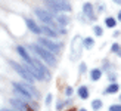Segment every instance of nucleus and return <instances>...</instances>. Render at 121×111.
<instances>
[{"instance_id":"0eeeda50","label":"nucleus","mask_w":121,"mask_h":111,"mask_svg":"<svg viewBox=\"0 0 121 111\" xmlns=\"http://www.w3.org/2000/svg\"><path fill=\"white\" fill-rule=\"evenodd\" d=\"M12 86H13V90H15V93H16V95H19V96L22 98L24 101H30V99H31V95H30L28 92H27L25 89L22 88V86H21V83H16V82H13V83H12Z\"/></svg>"},{"instance_id":"6ab92c4d","label":"nucleus","mask_w":121,"mask_h":111,"mask_svg":"<svg viewBox=\"0 0 121 111\" xmlns=\"http://www.w3.org/2000/svg\"><path fill=\"white\" fill-rule=\"evenodd\" d=\"M92 108H93L95 111L100 110V108H102V101H100V99H95V101L92 102Z\"/></svg>"},{"instance_id":"4468645a","label":"nucleus","mask_w":121,"mask_h":111,"mask_svg":"<svg viewBox=\"0 0 121 111\" xmlns=\"http://www.w3.org/2000/svg\"><path fill=\"white\" fill-rule=\"evenodd\" d=\"M21 86H22V88L25 89L31 96H39V92L35 90V88H33V86H30V84H27V83H21Z\"/></svg>"},{"instance_id":"39448f33","label":"nucleus","mask_w":121,"mask_h":111,"mask_svg":"<svg viewBox=\"0 0 121 111\" xmlns=\"http://www.w3.org/2000/svg\"><path fill=\"white\" fill-rule=\"evenodd\" d=\"M83 40L80 36H75L72 39V43H71V59L72 61H77L78 58L81 56V49H83Z\"/></svg>"},{"instance_id":"473e14b6","label":"nucleus","mask_w":121,"mask_h":111,"mask_svg":"<svg viewBox=\"0 0 121 111\" xmlns=\"http://www.w3.org/2000/svg\"><path fill=\"white\" fill-rule=\"evenodd\" d=\"M120 101H121V96H120Z\"/></svg>"},{"instance_id":"a211bd4d","label":"nucleus","mask_w":121,"mask_h":111,"mask_svg":"<svg viewBox=\"0 0 121 111\" xmlns=\"http://www.w3.org/2000/svg\"><path fill=\"white\" fill-rule=\"evenodd\" d=\"M105 25L109 27V28H114L117 25V21L114 19V18H106V19H105Z\"/></svg>"},{"instance_id":"4be33fe9","label":"nucleus","mask_w":121,"mask_h":111,"mask_svg":"<svg viewBox=\"0 0 121 111\" xmlns=\"http://www.w3.org/2000/svg\"><path fill=\"white\" fill-rule=\"evenodd\" d=\"M65 95H66V96H71V95H72V88H66V89H65Z\"/></svg>"},{"instance_id":"393cba45","label":"nucleus","mask_w":121,"mask_h":111,"mask_svg":"<svg viewBox=\"0 0 121 111\" xmlns=\"http://www.w3.org/2000/svg\"><path fill=\"white\" fill-rule=\"evenodd\" d=\"M118 51H120V46L118 45H114L112 46V52H118Z\"/></svg>"},{"instance_id":"b1692460","label":"nucleus","mask_w":121,"mask_h":111,"mask_svg":"<svg viewBox=\"0 0 121 111\" xmlns=\"http://www.w3.org/2000/svg\"><path fill=\"white\" fill-rule=\"evenodd\" d=\"M50 102H52V95H47L46 96V105H49Z\"/></svg>"},{"instance_id":"6e6552de","label":"nucleus","mask_w":121,"mask_h":111,"mask_svg":"<svg viewBox=\"0 0 121 111\" xmlns=\"http://www.w3.org/2000/svg\"><path fill=\"white\" fill-rule=\"evenodd\" d=\"M10 104L13 105L18 111H27L28 110V104L24 101V99H16V98H12L10 99Z\"/></svg>"},{"instance_id":"bb28decb","label":"nucleus","mask_w":121,"mask_h":111,"mask_svg":"<svg viewBox=\"0 0 121 111\" xmlns=\"http://www.w3.org/2000/svg\"><path fill=\"white\" fill-rule=\"evenodd\" d=\"M0 111H16V110H9V108H0Z\"/></svg>"},{"instance_id":"f03ea898","label":"nucleus","mask_w":121,"mask_h":111,"mask_svg":"<svg viewBox=\"0 0 121 111\" xmlns=\"http://www.w3.org/2000/svg\"><path fill=\"white\" fill-rule=\"evenodd\" d=\"M44 3L55 12H69L71 10V5L66 0H44Z\"/></svg>"},{"instance_id":"2eb2a0df","label":"nucleus","mask_w":121,"mask_h":111,"mask_svg":"<svg viewBox=\"0 0 121 111\" xmlns=\"http://www.w3.org/2000/svg\"><path fill=\"white\" fill-rule=\"evenodd\" d=\"M100 77H102V71L99 68H93L92 71H90V79H92L93 82H98Z\"/></svg>"},{"instance_id":"dca6fc26","label":"nucleus","mask_w":121,"mask_h":111,"mask_svg":"<svg viewBox=\"0 0 121 111\" xmlns=\"http://www.w3.org/2000/svg\"><path fill=\"white\" fill-rule=\"evenodd\" d=\"M56 22L59 24V25H66V24L69 22V19L66 16H64V15H60L59 12H58V15H56Z\"/></svg>"},{"instance_id":"a878e982","label":"nucleus","mask_w":121,"mask_h":111,"mask_svg":"<svg viewBox=\"0 0 121 111\" xmlns=\"http://www.w3.org/2000/svg\"><path fill=\"white\" fill-rule=\"evenodd\" d=\"M62 107H65V104L64 102H59L58 105H56V110H62Z\"/></svg>"},{"instance_id":"f8f14e48","label":"nucleus","mask_w":121,"mask_h":111,"mask_svg":"<svg viewBox=\"0 0 121 111\" xmlns=\"http://www.w3.org/2000/svg\"><path fill=\"white\" fill-rule=\"evenodd\" d=\"M120 90V86L117 84V83H111L108 88L105 89V92L104 93H108V95H112V93H117V92Z\"/></svg>"},{"instance_id":"1a4fd4ad","label":"nucleus","mask_w":121,"mask_h":111,"mask_svg":"<svg viewBox=\"0 0 121 111\" xmlns=\"http://www.w3.org/2000/svg\"><path fill=\"white\" fill-rule=\"evenodd\" d=\"M25 22H27V27L30 28V31L31 33H34V34H40L41 33V28L37 25V24H35L33 19H30V18H27L25 19Z\"/></svg>"},{"instance_id":"423d86ee","label":"nucleus","mask_w":121,"mask_h":111,"mask_svg":"<svg viewBox=\"0 0 121 111\" xmlns=\"http://www.w3.org/2000/svg\"><path fill=\"white\" fill-rule=\"evenodd\" d=\"M39 43H40L43 47H46L47 51H50L52 53H58V52H59V46L56 45L55 42L49 40L47 37H40V39H39Z\"/></svg>"},{"instance_id":"72a5a7b5","label":"nucleus","mask_w":121,"mask_h":111,"mask_svg":"<svg viewBox=\"0 0 121 111\" xmlns=\"http://www.w3.org/2000/svg\"><path fill=\"white\" fill-rule=\"evenodd\" d=\"M69 111H72V110H69Z\"/></svg>"},{"instance_id":"ddd939ff","label":"nucleus","mask_w":121,"mask_h":111,"mask_svg":"<svg viewBox=\"0 0 121 111\" xmlns=\"http://www.w3.org/2000/svg\"><path fill=\"white\" fill-rule=\"evenodd\" d=\"M77 92H78V96H80L81 99H87V98H89V89H87V86H80Z\"/></svg>"},{"instance_id":"7c9ffc66","label":"nucleus","mask_w":121,"mask_h":111,"mask_svg":"<svg viewBox=\"0 0 121 111\" xmlns=\"http://www.w3.org/2000/svg\"><path fill=\"white\" fill-rule=\"evenodd\" d=\"M118 53H120V56H121V49H120V51H118Z\"/></svg>"},{"instance_id":"7ed1b4c3","label":"nucleus","mask_w":121,"mask_h":111,"mask_svg":"<svg viewBox=\"0 0 121 111\" xmlns=\"http://www.w3.org/2000/svg\"><path fill=\"white\" fill-rule=\"evenodd\" d=\"M34 12H35V15L39 16V19H40V21H43L46 25H49V27L55 28V30L59 27V24L55 22V18H53L47 10H44V9H35Z\"/></svg>"},{"instance_id":"9b49d317","label":"nucleus","mask_w":121,"mask_h":111,"mask_svg":"<svg viewBox=\"0 0 121 111\" xmlns=\"http://www.w3.org/2000/svg\"><path fill=\"white\" fill-rule=\"evenodd\" d=\"M83 12H84V15H87L90 18V19H93V6L90 5V3H84Z\"/></svg>"},{"instance_id":"9d476101","label":"nucleus","mask_w":121,"mask_h":111,"mask_svg":"<svg viewBox=\"0 0 121 111\" xmlns=\"http://www.w3.org/2000/svg\"><path fill=\"white\" fill-rule=\"evenodd\" d=\"M41 33H44L46 34V37H56L58 36V33H56V30L55 28H52V27H49V25H44L41 27Z\"/></svg>"},{"instance_id":"c756f323","label":"nucleus","mask_w":121,"mask_h":111,"mask_svg":"<svg viewBox=\"0 0 121 111\" xmlns=\"http://www.w3.org/2000/svg\"><path fill=\"white\" fill-rule=\"evenodd\" d=\"M118 21H121V10H120V14H118Z\"/></svg>"},{"instance_id":"f3484780","label":"nucleus","mask_w":121,"mask_h":111,"mask_svg":"<svg viewBox=\"0 0 121 111\" xmlns=\"http://www.w3.org/2000/svg\"><path fill=\"white\" fill-rule=\"evenodd\" d=\"M83 45H84V47H86V49H92L93 45H95V42H93L92 37H87V39L83 40Z\"/></svg>"},{"instance_id":"5701e85b","label":"nucleus","mask_w":121,"mask_h":111,"mask_svg":"<svg viewBox=\"0 0 121 111\" xmlns=\"http://www.w3.org/2000/svg\"><path fill=\"white\" fill-rule=\"evenodd\" d=\"M80 73H81V74H83V73H86V64H84V62L80 65Z\"/></svg>"},{"instance_id":"cd10ccee","label":"nucleus","mask_w":121,"mask_h":111,"mask_svg":"<svg viewBox=\"0 0 121 111\" xmlns=\"http://www.w3.org/2000/svg\"><path fill=\"white\" fill-rule=\"evenodd\" d=\"M109 79H111L112 82H114V80H115V74H109Z\"/></svg>"},{"instance_id":"c85d7f7f","label":"nucleus","mask_w":121,"mask_h":111,"mask_svg":"<svg viewBox=\"0 0 121 111\" xmlns=\"http://www.w3.org/2000/svg\"><path fill=\"white\" fill-rule=\"evenodd\" d=\"M114 3H117V5H121V0H112Z\"/></svg>"},{"instance_id":"2f4dec72","label":"nucleus","mask_w":121,"mask_h":111,"mask_svg":"<svg viewBox=\"0 0 121 111\" xmlns=\"http://www.w3.org/2000/svg\"><path fill=\"white\" fill-rule=\"evenodd\" d=\"M80 111H87V110H84V108H81V110H80Z\"/></svg>"},{"instance_id":"aec40b11","label":"nucleus","mask_w":121,"mask_h":111,"mask_svg":"<svg viewBox=\"0 0 121 111\" xmlns=\"http://www.w3.org/2000/svg\"><path fill=\"white\" fill-rule=\"evenodd\" d=\"M109 111H121V104H117V105H111Z\"/></svg>"},{"instance_id":"20e7f679","label":"nucleus","mask_w":121,"mask_h":111,"mask_svg":"<svg viewBox=\"0 0 121 111\" xmlns=\"http://www.w3.org/2000/svg\"><path fill=\"white\" fill-rule=\"evenodd\" d=\"M10 67H13V70L19 74L24 80H27V83H34V77L31 76V73L25 68V65H21V64L15 62V61H10Z\"/></svg>"},{"instance_id":"f257e3e1","label":"nucleus","mask_w":121,"mask_h":111,"mask_svg":"<svg viewBox=\"0 0 121 111\" xmlns=\"http://www.w3.org/2000/svg\"><path fill=\"white\" fill-rule=\"evenodd\" d=\"M31 51L34 53H37V56H40L41 59L47 62L49 65H55L56 64V58H55V53H52L50 51H47L46 47L40 46V45H31Z\"/></svg>"},{"instance_id":"412c9836","label":"nucleus","mask_w":121,"mask_h":111,"mask_svg":"<svg viewBox=\"0 0 121 111\" xmlns=\"http://www.w3.org/2000/svg\"><path fill=\"white\" fill-rule=\"evenodd\" d=\"M95 34H96V36H102V34H104V33H102V28L96 25V27H95Z\"/></svg>"}]
</instances>
